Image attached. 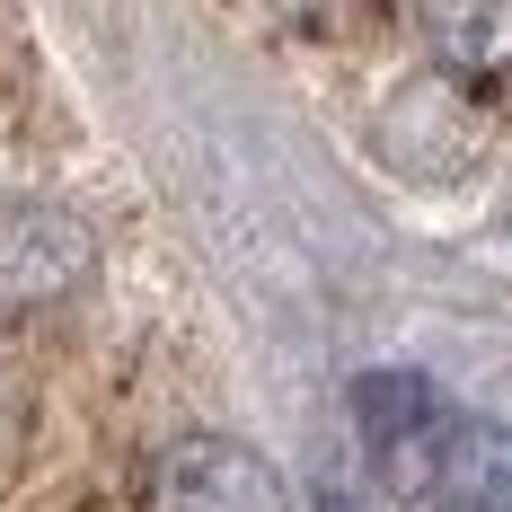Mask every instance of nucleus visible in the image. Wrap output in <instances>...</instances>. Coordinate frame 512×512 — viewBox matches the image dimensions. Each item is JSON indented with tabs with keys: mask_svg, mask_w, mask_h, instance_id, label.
I'll use <instances>...</instances> for the list:
<instances>
[{
	"mask_svg": "<svg viewBox=\"0 0 512 512\" xmlns=\"http://www.w3.org/2000/svg\"><path fill=\"white\" fill-rule=\"evenodd\" d=\"M151 512H292V486L239 433H186L151 460Z\"/></svg>",
	"mask_w": 512,
	"mask_h": 512,
	"instance_id": "nucleus-1",
	"label": "nucleus"
},
{
	"mask_svg": "<svg viewBox=\"0 0 512 512\" xmlns=\"http://www.w3.org/2000/svg\"><path fill=\"white\" fill-rule=\"evenodd\" d=\"M442 424H451V407L433 398V380H415V371H362L354 380V433L371 451V468H380V486L407 495V504L433 495Z\"/></svg>",
	"mask_w": 512,
	"mask_h": 512,
	"instance_id": "nucleus-2",
	"label": "nucleus"
},
{
	"mask_svg": "<svg viewBox=\"0 0 512 512\" xmlns=\"http://www.w3.org/2000/svg\"><path fill=\"white\" fill-rule=\"evenodd\" d=\"M89 230L62 204H0V309H53L89 283Z\"/></svg>",
	"mask_w": 512,
	"mask_h": 512,
	"instance_id": "nucleus-3",
	"label": "nucleus"
},
{
	"mask_svg": "<svg viewBox=\"0 0 512 512\" xmlns=\"http://www.w3.org/2000/svg\"><path fill=\"white\" fill-rule=\"evenodd\" d=\"M433 512H512V433L495 415H451L433 460Z\"/></svg>",
	"mask_w": 512,
	"mask_h": 512,
	"instance_id": "nucleus-4",
	"label": "nucleus"
},
{
	"mask_svg": "<svg viewBox=\"0 0 512 512\" xmlns=\"http://www.w3.org/2000/svg\"><path fill=\"white\" fill-rule=\"evenodd\" d=\"M415 27L442 71L460 80H504L512 71V0H415Z\"/></svg>",
	"mask_w": 512,
	"mask_h": 512,
	"instance_id": "nucleus-5",
	"label": "nucleus"
}]
</instances>
